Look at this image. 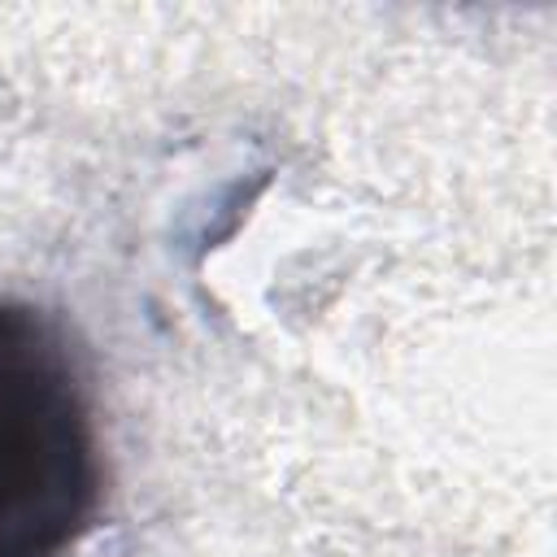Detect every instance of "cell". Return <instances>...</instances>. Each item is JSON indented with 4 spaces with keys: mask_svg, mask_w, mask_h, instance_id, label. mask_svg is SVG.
Wrapping results in <instances>:
<instances>
[{
    "mask_svg": "<svg viewBox=\"0 0 557 557\" xmlns=\"http://www.w3.org/2000/svg\"><path fill=\"white\" fill-rule=\"evenodd\" d=\"M104 500L87 366L65 326L0 296V557H65Z\"/></svg>",
    "mask_w": 557,
    "mask_h": 557,
    "instance_id": "obj_1",
    "label": "cell"
}]
</instances>
